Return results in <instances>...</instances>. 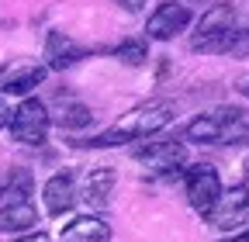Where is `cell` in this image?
Wrapping results in <instances>:
<instances>
[{"label":"cell","mask_w":249,"mask_h":242,"mask_svg":"<svg viewBox=\"0 0 249 242\" xmlns=\"http://www.w3.org/2000/svg\"><path fill=\"white\" fill-rule=\"evenodd\" d=\"M173 118H177V107L170 101H145V104L132 107L128 114H121L107 132L87 138L83 145L107 149V145H121V142H142V138H149L156 132H163Z\"/></svg>","instance_id":"6da1fadb"},{"label":"cell","mask_w":249,"mask_h":242,"mask_svg":"<svg viewBox=\"0 0 249 242\" xmlns=\"http://www.w3.org/2000/svg\"><path fill=\"white\" fill-rule=\"evenodd\" d=\"M246 135H249V114L239 107H214L183 128L187 142H214V145L242 142Z\"/></svg>","instance_id":"7a4b0ae2"},{"label":"cell","mask_w":249,"mask_h":242,"mask_svg":"<svg viewBox=\"0 0 249 242\" xmlns=\"http://www.w3.org/2000/svg\"><path fill=\"white\" fill-rule=\"evenodd\" d=\"M11 135L21 142V145H42L49 138V128H52V118H49V107L38 101V97H24L14 111H11Z\"/></svg>","instance_id":"3957f363"},{"label":"cell","mask_w":249,"mask_h":242,"mask_svg":"<svg viewBox=\"0 0 249 242\" xmlns=\"http://www.w3.org/2000/svg\"><path fill=\"white\" fill-rule=\"evenodd\" d=\"M204 218L214 228H222V232H239V225L249 218V187L246 184H235V187L222 190Z\"/></svg>","instance_id":"277c9868"},{"label":"cell","mask_w":249,"mask_h":242,"mask_svg":"<svg viewBox=\"0 0 249 242\" xmlns=\"http://www.w3.org/2000/svg\"><path fill=\"white\" fill-rule=\"evenodd\" d=\"M183 184H187V201L197 215H208L211 204L222 194V180H218V170L208 163H194L191 170L183 173Z\"/></svg>","instance_id":"5b68a950"},{"label":"cell","mask_w":249,"mask_h":242,"mask_svg":"<svg viewBox=\"0 0 249 242\" xmlns=\"http://www.w3.org/2000/svg\"><path fill=\"white\" fill-rule=\"evenodd\" d=\"M187 24H191V7L187 4H160L145 21V35L156 38V42H170Z\"/></svg>","instance_id":"8992f818"},{"label":"cell","mask_w":249,"mask_h":242,"mask_svg":"<svg viewBox=\"0 0 249 242\" xmlns=\"http://www.w3.org/2000/svg\"><path fill=\"white\" fill-rule=\"evenodd\" d=\"M135 159L149 170V173H173L183 166L187 159V149L180 142H149L135 149Z\"/></svg>","instance_id":"52a82bcc"},{"label":"cell","mask_w":249,"mask_h":242,"mask_svg":"<svg viewBox=\"0 0 249 242\" xmlns=\"http://www.w3.org/2000/svg\"><path fill=\"white\" fill-rule=\"evenodd\" d=\"M45 76H49V69L42 63H11L0 69V90L14 97H28L35 86H42Z\"/></svg>","instance_id":"ba28073f"},{"label":"cell","mask_w":249,"mask_h":242,"mask_svg":"<svg viewBox=\"0 0 249 242\" xmlns=\"http://www.w3.org/2000/svg\"><path fill=\"white\" fill-rule=\"evenodd\" d=\"M87 55H90V49L80 45L76 38H70L66 32H49V38H45V69H55V73L70 69Z\"/></svg>","instance_id":"9c48e42d"},{"label":"cell","mask_w":249,"mask_h":242,"mask_svg":"<svg viewBox=\"0 0 249 242\" xmlns=\"http://www.w3.org/2000/svg\"><path fill=\"white\" fill-rule=\"evenodd\" d=\"M194 52H211V55H246L249 52V28H225L204 38H194Z\"/></svg>","instance_id":"30bf717a"},{"label":"cell","mask_w":249,"mask_h":242,"mask_svg":"<svg viewBox=\"0 0 249 242\" xmlns=\"http://www.w3.org/2000/svg\"><path fill=\"white\" fill-rule=\"evenodd\" d=\"M42 197H45V211L49 215H66V211L76 204V180L73 173H55L45 180V187H42Z\"/></svg>","instance_id":"8fae6325"},{"label":"cell","mask_w":249,"mask_h":242,"mask_svg":"<svg viewBox=\"0 0 249 242\" xmlns=\"http://www.w3.org/2000/svg\"><path fill=\"white\" fill-rule=\"evenodd\" d=\"M38 207L28 197H7L0 204V232H35Z\"/></svg>","instance_id":"7c38bea8"},{"label":"cell","mask_w":249,"mask_h":242,"mask_svg":"<svg viewBox=\"0 0 249 242\" xmlns=\"http://www.w3.org/2000/svg\"><path fill=\"white\" fill-rule=\"evenodd\" d=\"M62 242H111V225L97 215H80L62 228Z\"/></svg>","instance_id":"4fadbf2b"},{"label":"cell","mask_w":249,"mask_h":242,"mask_svg":"<svg viewBox=\"0 0 249 242\" xmlns=\"http://www.w3.org/2000/svg\"><path fill=\"white\" fill-rule=\"evenodd\" d=\"M52 121H59L62 128H87L90 121H93V111L87 107V104H80L76 97H59V104H55V114H49Z\"/></svg>","instance_id":"5bb4252c"},{"label":"cell","mask_w":249,"mask_h":242,"mask_svg":"<svg viewBox=\"0 0 249 242\" xmlns=\"http://www.w3.org/2000/svg\"><path fill=\"white\" fill-rule=\"evenodd\" d=\"M114 180H118L114 166H97V170H90V176H87V201L97 204V207H104V204L111 201Z\"/></svg>","instance_id":"9a60e30c"},{"label":"cell","mask_w":249,"mask_h":242,"mask_svg":"<svg viewBox=\"0 0 249 242\" xmlns=\"http://www.w3.org/2000/svg\"><path fill=\"white\" fill-rule=\"evenodd\" d=\"M225 28H235V11H232V4H214L201 17V24H197V38L214 35V32H225Z\"/></svg>","instance_id":"2e32d148"},{"label":"cell","mask_w":249,"mask_h":242,"mask_svg":"<svg viewBox=\"0 0 249 242\" xmlns=\"http://www.w3.org/2000/svg\"><path fill=\"white\" fill-rule=\"evenodd\" d=\"M114 55L128 66H142L149 59V45H145V38H124V42L114 45Z\"/></svg>","instance_id":"e0dca14e"},{"label":"cell","mask_w":249,"mask_h":242,"mask_svg":"<svg viewBox=\"0 0 249 242\" xmlns=\"http://www.w3.org/2000/svg\"><path fill=\"white\" fill-rule=\"evenodd\" d=\"M14 242H52L45 232H28V235H21V239H14Z\"/></svg>","instance_id":"ac0fdd59"},{"label":"cell","mask_w":249,"mask_h":242,"mask_svg":"<svg viewBox=\"0 0 249 242\" xmlns=\"http://www.w3.org/2000/svg\"><path fill=\"white\" fill-rule=\"evenodd\" d=\"M222 242H249V228H242V232H232L229 239H222Z\"/></svg>","instance_id":"d6986e66"},{"label":"cell","mask_w":249,"mask_h":242,"mask_svg":"<svg viewBox=\"0 0 249 242\" xmlns=\"http://www.w3.org/2000/svg\"><path fill=\"white\" fill-rule=\"evenodd\" d=\"M118 4H124V11H142L145 0H118Z\"/></svg>","instance_id":"ffe728a7"},{"label":"cell","mask_w":249,"mask_h":242,"mask_svg":"<svg viewBox=\"0 0 249 242\" xmlns=\"http://www.w3.org/2000/svg\"><path fill=\"white\" fill-rule=\"evenodd\" d=\"M7 121H11V111H7L4 101H0V128H7Z\"/></svg>","instance_id":"44dd1931"},{"label":"cell","mask_w":249,"mask_h":242,"mask_svg":"<svg viewBox=\"0 0 249 242\" xmlns=\"http://www.w3.org/2000/svg\"><path fill=\"white\" fill-rule=\"evenodd\" d=\"M239 90H242V94L249 97V76H242V80H239Z\"/></svg>","instance_id":"7402d4cb"}]
</instances>
